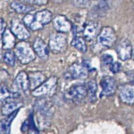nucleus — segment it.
Wrapping results in <instances>:
<instances>
[{"label":"nucleus","mask_w":134,"mask_h":134,"mask_svg":"<svg viewBox=\"0 0 134 134\" xmlns=\"http://www.w3.org/2000/svg\"><path fill=\"white\" fill-rule=\"evenodd\" d=\"M116 52L118 57L121 61L125 62L129 60L132 57V45L128 39L123 38L118 43Z\"/></svg>","instance_id":"9"},{"label":"nucleus","mask_w":134,"mask_h":134,"mask_svg":"<svg viewBox=\"0 0 134 134\" xmlns=\"http://www.w3.org/2000/svg\"><path fill=\"white\" fill-rule=\"evenodd\" d=\"M15 37L12 33L11 30L6 29L4 32L2 40H3V48L4 49L11 50L12 48H14L15 46Z\"/></svg>","instance_id":"19"},{"label":"nucleus","mask_w":134,"mask_h":134,"mask_svg":"<svg viewBox=\"0 0 134 134\" xmlns=\"http://www.w3.org/2000/svg\"><path fill=\"white\" fill-rule=\"evenodd\" d=\"M28 78L29 80L30 89L32 90L39 87L47 80L45 75L39 71L29 73Z\"/></svg>","instance_id":"16"},{"label":"nucleus","mask_w":134,"mask_h":134,"mask_svg":"<svg viewBox=\"0 0 134 134\" xmlns=\"http://www.w3.org/2000/svg\"><path fill=\"white\" fill-rule=\"evenodd\" d=\"M73 4L79 9H87L90 7L91 0H73Z\"/></svg>","instance_id":"25"},{"label":"nucleus","mask_w":134,"mask_h":134,"mask_svg":"<svg viewBox=\"0 0 134 134\" xmlns=\"http://www.w3.org/2000/svg\"><path fill=\"white\" fill-rule=\"evenodd\" d=\"M11 31L20 40H25L30 37V33L23 22L18 19H14L11 22Z\"/></svg>","instance_id":"7"},{"label":"nucleus","mask_w":134,"mask_h":134,"mask_svg":"<svg viewBox=\"0 0 134 134\" xmlns=\"http://www.w3.org/2000/svg\"><path fill=\"white\" fill-rule=\"evenodd\" d=\"M15 57L22 64H27L36 59V54L29 42L21 40L14 47Z\"/></svg>","instance_id":"2"},{"label":"nucleus","mask_w":134,"mask_h":134,"mask_svg":"<svg viewBox=\"0 0 134 134\" xmlns=\"http://www.w3.org/2000/svg\"><path fill=\"white\" fill-rule=\"evenodd\" d=\"M29 125H30V121L29 120H27L24 121V123L22 124V127H21V131L23 133H25V132H27L28 128H29Z\"/></svg>","instance_id":"31"},{"label":"nucleus","mask_w":134,"mask_h":134,"mask_svg":"<svg viewBox=\"0 0 134 134\" xmlns=\"http://www.w3.org/2000/svg\"><path fill=\"white\" fill-rule=\"evenodd\" d=\"M33 49L36 55L42 60H47L49 56V48L43 40L36 37L33 43Z\"/></svg>","instance_id":"14"},{"label":"nucleus","mask_w":134,"mask_h":134,"mask_svg":"<svg viewBox=\"0 0 134 134\" xmlns=\"http://www.w3.org/2000/svg\"><path fill=\"white\" fill-rule=\"evenodd\" d=\"M6 24L5 21L3 19L0 18V43H1V42L2 40L3 33L6 30Z\"/></svg>","instance_id":"29"},{"label":"nucleus","mask_w":134,"mask_h":134,"mask_svg":"<svg viewBox=\"0 0 134 134\" xmlns=\"http://www.w3.org/2000/svg\"><path fill=\"white\" fill-rule=\"evenodd\" d=\"M89 66L88 64H74L71 66L64 75L65 78L68 80L85 79L88 76Z\"/></svg>","instance_id":"6"},{"label":"nucleus","mask_w":134,"mask_h":134,"mask_svg":"<svg viewBox=\"0 0 134 134\" xmlns=\"http://www.w3.org/2000/svg\"><path fill=\"white\" fill-rule=\"evenodd\" d=\"M100 86L102 91L100 93V97H109L113 96L116 92V81L111 76H105L101 79Z\"/></svg>","instance_id":"11"},{"label":"nucleus","mask_w":134,"mask_h":134,"mask_svg":"<svg viewBox=\"0 0 134 134\" xmlns=\"http://www.w3.org/2000/svg\"><path fill=\"white\" fill-rule=\"evenodd\" d=\"M1 60H2V55L1 54V52H0V63L1 62Z\"/></svg>","instance_id":"34"},{"label":"nucleus","mask_w":134,"mask_h":134,"mask_svg":"<svg viewBox=\"0 0 134 134\" xmlns=\"http://www.w3.org/2000/svg\"><path fill=\"white\" fill-rule=\"evenodd\" d=\"M18 1H21L22 3L29 4L43 5L48 3V0H18Z\"/></svg>","instance_id":"26"},{"label":"nucleus","mask_w":134,"mask_h":134,"mask_svg":"<svg viewBox=\"0 0 134 134\" xmlns=\"http://www.w3.org/2000/svg\"><path fill=\"white\" fill-rule=\"evenodd\" d=\"M121 64L119 62H115L112 63L110 65V69L111 71L114 74H117V73H118L121 70Z\"/></svg>","instance_id":"27"},{"label":"nucleus","mask_w":134,"mask_h":134,"mask_svg":"<svg viewBox=\"0 0 134 134\" xmlns=\"http://www.w3.org/2000/svg\"><path fill=\"white\" fill-rule=\"evenodd\" d=\"M67 48V36L65 34L54 32L49 38V49L54 54L64 52Z\"/></svg>","instance_id":"4"},{"label":"nucleus","mask_w":134,"mask_h":134,"mask_svg":"<svg viewBox=\"0 0 134 134\" xmlns=\"http://www.w3.org/2000/svg\"><path fill=\"white\" fill-rule=\"evenodd\" d=\"M22 106V103L16 101H7L1 108V113L4 115H9Z\"/></svg>","instance_id":"20"},{"label":"nucleus","mask_w":134,"mask_h":134,"mask_svg":"<svg viewBox=\"0 0 134 134\" xmlns=\"http://www.w3.org/2000/svg\"><path fill=\"white\" fill-rule=\"evenodd\" d=\"M97 7H99V10H100L101 12H105L107 9V4L105 0H100L97 4Z\"/></svg>","instance_id":"30"},{"label":"nucleus","mask_w":134,"mask_h":134,"mask_svg":"<svg viewBox=\"0 0 134 134\" xmlns=\"http://www.w3.org/2000/svg\"><path fill=\"white\" fill-rule=\"evenodd\" d=\"M51 22L56 32L66 34L71 31L73 25L65 16L56 15L54 18H53Z\"/></svg>","instance_id":"10"},{"label":"nucleus","mask_w":134,"mask_h":134,"mask_svg":"<svg viewBox=\"0 0 134 134\" xmlns=\"http://www.w3.org/2000/svg\"><path fill=\"white\" fill-rule=\"evenodd\" d=\"M11 6L12 9L19 14H28L35 10L33 6L27 4L18 0L12 2Z\"/></svg>","instance_id":"18"},{"label":"nucleus","mask_w":134,"mask_h":134,"mask_svg":"<svg viewBox=\"0 0 134 134\" xmlns=\"http://www.w3.org/2000/svg\"><path fill=\"white\" fill-rule=\"evenodd\" d=\"M54 1V3H58V4H59V3H64V2H65V1H66V0H53Z\"/></svg>","instance_id":"33"},{"label":"nucleus","mask_w":134,"mask_h":134,"mask_svg":"<svg viewBox=\"0 0 134 134\" xmlns=\"http://www.w3.org/2000/svg\"><path fill=\"white\" fill-rule=\"evenodd\" d=\"M87 97L91 101L95 100L96 99V93L97 90V85L95 80H91L88 83L86 87Z\"/></svg>","instance_id":"23"},{"label":"nucleus","mask_w":134,"mask_h":134,"mask_svg":"<svg viewBox=\"0 0 134 134\" xmlns=\"http://www.w3.org/2000/svg\"><path fill=\"white\" fill-rule=\"evenodd\" d=\"M97 38L99 44L108 48L112 47L117 40L114 30L109 26H106L101 28Z\"/></svg>","instance_id":"5"},{"label":"nucleus","mask_w":134,"mask_h":134,"mask_svg":"<svg viewBox=\"0 0 134 134\" xmlns=\"http://www.w3.org/2000/svg\"><path fill=\"white\" fill-rule=\"evenodd\" d=\"M52 19L51 12L48 10L45 9L34 14H26L22 22L26 27L33 31H37L43 29L45 25L51 22Z\"/></svg>","instance_id":"1"},{"label":"nucleus","mask_w":134,"mask_h":134,"mask_svg":"<svg viewBox=\"0 0 134 134\" xmlns=\"http://www.w3.org/2000/svg\"><path fill=\"white\" fill-rule=\"evenodd\" d=\"M119 96L121 100L127 105H133L134 100L133 87L131 85H125L120 89Z\"/></svg>","instance_id":"15"},{"label":"nucleus","mask_w":134,"mask_h":134,"mask_svg":"<svg viewBox=\"0 0 134 134\" xmlns=\"http://www.w3.org/2000/svg\"><path fill=\"white\" fill-rule=\"evenodd\" d=\"M3 60L4 62L7 65V66L13 67L15 64L16 57L15 53L12 50L6 51L4 54L3 55Z\"/></svg>","instance_id":"24"},{"label":"nucleus","mask_w":134,"mask_h":134,"mask_svg":"<svg viewBox=\"0 0 134 134\" xmlns=\"http://www.w3.org/2000/svg\"><path fill=\"white\" fill-rule=\"evenodd\" d=\"M113 57L109 54H104L101 57V62L105 65H111L113 63Z\"/></svg>","instance_id":"28"},{"label":"nucleus","mask_w":134,"mask_h":134,"mask_svg":"<svg viewBox=\"0 0 134 134\" xmlns=\"http://www.w3.org/2000/svg\"><path fill=\"white\" fill-rule=\"evenodd\" d=\"M29 130V132H28V134H39L38 132L37 131V129H36L35 127H31V128L28 129Z\"/></svg>","instance_id":"32"},{"label":"nucleus","mask_w":134,"mask_h":134,"mask_svg":"<svg viewBox=\"0 0 134 134\" xmlns=\"http://www.w3.org/2000/svg\"><path fill=\"white\" fill-rule=\"evenodd\" d=\"M58 87V78L56 76H51L41 85L32 91V94L34 97H51L56 93Z\"/></svg>","instance_id":"3"},{"label":"nucleus","mask_w":134,"mask_h":134,"mask_svg":"<svg viewBox=\"0 0 134 134\" xmlns=\"http://www.w3.org/2000/svg\"><path fill=\"white\" fill-rule=\"evenodd\" d=\"M19 110V109L0 121V134H10L12 122L17 116Z\"/></svg>","instance_id":"17"},{"label":"nucleus","mask_w":134,"mask_h":134,"mask_svg":"<svg viewBox=\"0 0 134 134\" xmlns=\"http://www.w3.org/2000/svg\"><path fill=\"white\" fill-rule=\"evenodd\" d=\"M71 45L76 48L79 51L83 52V53H85L88 49L86 44L85 43V40L84 39V38L80 37V36H74L71 42Z\"/></svg>","instance_id":"22"},{"label":"nucleus","mask_w":134,"mask_h":134,"mask_svg":"<svg viewBox=\"0 0 134 134\" xmlns=\"http://www.w3.org/2000/svg\"><path fill=\"white\" fill-rule=\"evenodd\" d=\"M19 96V94L12 92L6 86H0V103L7 102L8 100L17 98Z\"/></svg>","instance_id":"21"},{"label":"nucleus","mask_w":134,"mask_h":134,"mask_svg":"<svg viewBox=\"0 0 134 134\" xmlns=\"http://www.w3.org/2000/svg\"><path fill=\"white\" fill-rule=\"evenodd\" d=\"M66 96L75 103H80L87 97L86 87L83 84L74 85L69 89Z\"/></svg>","instance_id":"8"},{"label":"nucleus","mask_w":134,"mask_h":134,"mask_svg":"<svg viewBox=\"0 0 134 134\" xmlns=\"http://www.w3.org/2000/svg\"><path fill=\"white\" fill-rule=\"evenodd\" d=\"M100 31V23L96 21H89L84 28V39L88 42L94 40Z\"/></svg>","instance_id":"12"},{"label":"nucleus","mask_w":134,"mask_h":134,"mask_svg":"<svg viewBox=\"0 0 134 134\" xmlns=\"http://www.w3.org/2000/svg\"><path fill=\"white\" fill-rule=\"evenodd\" d=\"M13 87L15 90L14 93H17L18 94H19L20 92L25 93L29 90V80H28V75L25 72H21L18 74L14 81Z\"/></svg>","instance_id":"13"}]
</instances>
